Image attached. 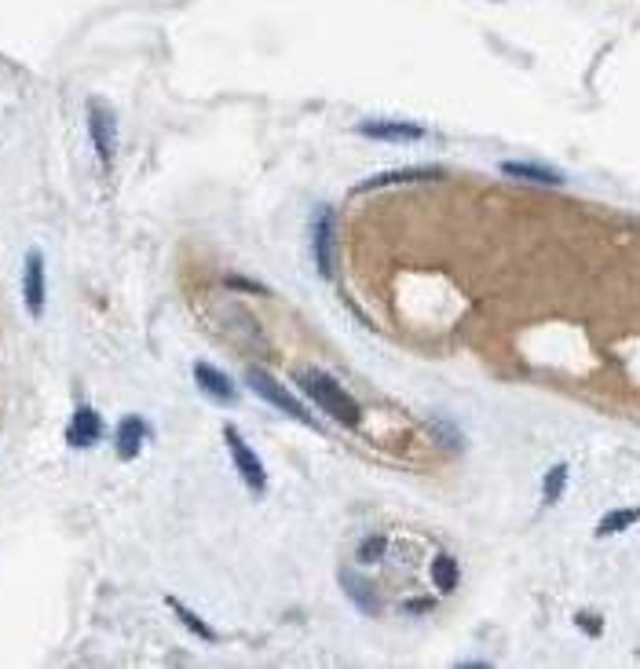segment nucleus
Returning <instances> with one entry per match:
<instances>
[{
	"label": "nucleus",
	"mask_w": 640,
	"mask_h": 669,
	"mask_svg": "<svg viewBox=\"0 0 640 669\" xmlns=\"http://www.w3.org/2000/svg\"><path fill=\"white\" fill-rule=\"evenodd\" d=\"M297 384L304 388L311 403L319 406L322 414H330L333 421H341L344 428H355L359 425V403H355L352 395L344 392L341 384L333 381L330 373L322 370H300L297 373Z\"/></svg>",
	"instance_id": "nucleus-1"
},
{
	"label": "nucleus",
	"mask_w": 640,
	"mask_h": 669,
	"mask_svg": "<svg viewBox=\"0 0 640 669\" xmlns=\"http://www.w3.org/2000/svg\"><path fill=\"white\" fill-rule=\"evenodd\" d=\"M224 439H227V454H231V461H235V468H238V476L246 479V487L253 490V494H264V490H267V472H264V461H260V454H256L253 446L238 436L231 425L224 428Z\"/></svg>",
	"instance_id": "nucleus-2"
},
{
	"label": "nucleus",
	"mask_w": 640,
	"mask_h": 669,
	"mask_svg": "<svg viewBox=\"0 0 640 669\" xmlns=\"http://www.w3.org/2000/svg\"><path fill=\"white\" fill-rule=\"evenodd\" d=\"M249 388H253L256 395H260V399H264V403H271L275 406V410H282V414L286 417H293V421H304V425H308L311 417H308V410H304V406L297 403V399H293V395L286 392V388H282V384L275 381V377H271V373H264V370H249Z\"/></svg>",
	"instance_id": "nucleus-3"
},
{
	"label": "nucleus",
	"mask_w": 640,
	"mask_h": 669,
	"mask_svg": "<svg viewBox=\"0 0 640 669\" xmlns=\"http://www.w3.org/2000/svg\"><path fill=\"white\" fill-rule=\"evenodd\" d=\"M88 136H92V147H96L99 161L110 169L114 161V150H118V121L103 103H92L88 107Z\"/></svg>",
	"instance_id": "nucleus-4"
},
{
	"label": "nucleus",
	"mask_w": 640,
	"mask_h": 669,
	"mask_svg": "<svg viewBox=\"0 0 640 669\" xmlns=\"http://www.w3.org/2000/svg\"><path fill=\"white\" fill-rule=\"evenodd\" d=\"M22 300L33 319L44 315V300H48V278H44V256L41 249H30L26 256V271H22Z\"/></svg>",
	"instance_id": "nucleus-5"
},
{
	"label": "nucleus",
	"mask_w": 640,
	"mask_h": 669,
	"mask_svg": "<svg viewBox=\"0 0 640 669\" xmlns=\"http://www.w3.org/2000/svg\"><path fill=\"white\" fill-rule=\"evenodd\" d=\"M311 253L322 275H333V213L322 205L311 216Z\"/></svg>",
	"instance_id": "nucleus-6"
},
{
	"label": "nucleus",
	"mask_w": 640,
	"mask_h": 669,
	"mask_svg": "<svg viewBox=\"0 0 640 669\" xmlns=\"http://www.w3.org/2000/svg\"><path fill=\"white\" fill-rule=\"evenodd\" d=\"M359 136L377 139V143H417V139H425V128L414 121H363Z\"/></svg>",
	"instance_id": "nucleus-7"
},
{
	"label": "nucleus",
	"mask_w": 640,
	"mask_h": 669,
	"mask_svg": "<svg viewBox=\"0 0 640 669\" xmlns=\"http://www.w3.org/2000/svg\"><path fill=\"white\" fill-rule=\"evenodd\" d=\"M194 381H198V388H202L209 399H216V403H235L238 388L224 370H216L209 362H194Z\"/></svg>",
	"instance_id": "nucleus-8"
},
{
	"label": "nucleus",
	"mask_w": 640,
	"mask_h": 669,
	"mask_svg": "<svg viewBox=\"0 0 640 669\" xmlns=\"http://www.w3.org/2000/svg\"><path fill=\"white\" fill-rule=\"evenodd\" d=\"M502 172L509 180L538 183V187H564V172L549 169L542 161H502Z\"/></svg>",
	"instance_id": "nucleus-9"
},
{
	"label": "nucleus",
	"mask_w": 640,
	"mask_h": 669,
	"mask_svg": "<svg viewBox=\"0 0 640 669\" xmlns=\"http://www.w3.org/2000/svg\"><path fill=\"white\" fill-rule=\"evenodd\" d=\"M103 439V417L92 410V406H81L66 428V443L77 446V450H85V446H96Z\"/></svg>",
	"instance_id": "nucleus-10"
},
{
	"label": "nucleus",
	"mask_w": 640,
	"mask_h": 669,
	"mask_svg": "<svg viewBox=\"0 0 640 669\" xmlns=\"http://www.w3.org/2000/svg\"><path fill=\"white\" fill-rule=\"evenodd\" d=\"M143 439H147V425H143V417H125L118 425V454L125 457H136L139 446H143Z\"/></svg>",
	"instance_id": "nucleus-11"
},
{
	"label": "nucleus",
	"mask_w": 640,
	"mask_h": 669,
	"mask_svg": "<svg viewBox=\"0 0 640 669\" xmlns=\"http://www.w3.org/2000/svg\"><path fill=\"white\" fill-rule=\"evenodd\" d=\"M439 176H443L439 169H395V172H381L374 180H366L363 191H370V187H392V183H410V180H439Z\"/></svg>",
	"instance_id": "nucleus-12"
},
{
	"label": "nucleus",
	"mask_w": 640,
	"mask_h": 669,
	"mask_svg": "<svg viewBox=\"0 0 640 669\" xmlns=\"http://www.w3.org/2000/svg\"><path fill=\"white\" fill-rule=\"evenodd\" d=\"M637 520H640V509H615V512H608V516L597 523V538H611V534L630 531Z\"/></svg>",
	"instance_id": "nucleus-13"
},
{
	"label": "nucleus",
	"mask_w": 640,
	"mask_h": 669,
	"mask_svg": "<svg viewBox=\"0 0 640 669\" xmlns=\"http://www.w3.org/2000/svg\"><path fill=\"white\" fill-rule=\"evenodd\" d=\"M432 582H436L439 593H454L458 589V560L454 556H436V563H432Z\"/></svg>",
	"instance_id": "nucleus-14"
},
{
	"label": "nucleus",
	"mask_w": 640,
	"mask_h": 669,
	"mask_svg": "<svg viewBox=\"0 0 640 669\" xmlns=\"http://www.w3.org/2000/svg\"><path fill=\"white\" fill-rule=\"evenodd\" d=\"M564 487H567V465L549 468V472H545V487H542L545 501H549V505H556V501H560V494H564Z\"/></svg>",
	"instance_id": "nucleus-15"
},
{
	"label": "nucleus",
	"mask_w": 640,
	"mask_h": 669,
	"mask_svg": "<svg viewBox=\"0 0 640 669\" xmlns=\"http://www.w3.org/2000/svg\"><path fill=\"white\" fill-rule=\"evenodd\" d=\"M169 607H172V611H176V615H180V618H183V626H191V629H194V633H198V637H205V640H213V629H209V626H202V622H198V618H194V615H191V611H187V607H183V604H180V600H169Z\"/></svg>",
	"instance_id": "nucleus-16"
}]
</instances>
